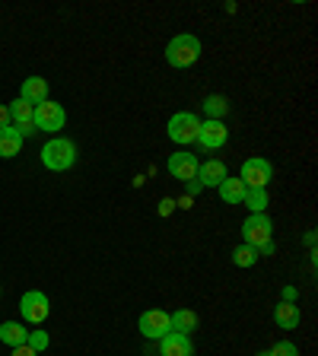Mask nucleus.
<instances>
[{
  "instance_id": "a211bd4d",
  "label": "nucleus",
  "mask_w": 318,
  "mask_h": 356,
  "mask_svg": "<svg viewBox=\"0 0 318 356\" xmlns=\"http://www.w3.org/2000/svg\"><path fill=\"white\" fill-rule=\"evenodd\" d=\"M274 321L283 327V331H293V327H299V305L296 302H280L274 309Z\"/></svg>"
},
{
  "instance_id": "6e6552de",
  "label": "nucleus",
  "mask_w": 318,
  "mask_h": 356,
  "mask_svg": "<svg viewBox=\"0 0 318 356\" xmlns=\"http://www.w3.org/2000/svg\"><path fill=\"white\" fill-rule=\"evenodd\" d=\"M137 327H141V334L147 337V341H159V337H166V334L172 331L169 327V312H163V309L143 312L141 321H137Z\"/></svg>"
},
{
  "instance_id": "412c9836",
  "label": "nucleus",
  "mask_w": 318,
  "mask_h": 356,
  "mask_svg": "<svg viewBox=\"0 0 318 356\" xmlns=\"http://www.w3.org/2000/svg\"><path fill=\"white\" fill-rule=\"evenodd\" d=\"M242 204H248V210H252V213H264L271 200H267V191H261V188H248V191H245V197H242Z\"/></svg>"
},
{
  "instance_id": "a878e982",
  "label": "nucleus",
  "mask_w": 318,
  "mask_h": 356,
  "mask_svg": "<svg viewBox=\"0 0 318 356\" xmlns=\"http://www.w3.org/2000/svg\"><path fill=\"white\" fill-rule=\"evenodd\" d=\"M13 356H38V353L29 347V343H22V347H13Z\"/></svg>"
},
{
  "instance_id": "f257e3e1",
  "label": "nucleus",
  "mask_w": 318,
  "mask_h": 356,
  "mask_svg": "<svg viewBox=\"0 0 318 356\" xmlns=\"http://www.w3.org/2000/svg\"><path fill=\"white\" fill-rule=\"evenodd\" d=\"M42 163L45 169H51V172H67L70 165L77 163V147L70 140H64V137H54V140H48L42 147Z\"/></svg>"
},
{
  "instance_id": "c85d7f7f",
  "label": "nucleus",
  "mask_w": 318,
  "mask_h": 356,
  "mask_svg": "<svg viewBox=\"0 0 318 356\" xmlns=\"http://www.w3.org/2000/svg\"><path fill=\"white\" fill-rule=\"evenodd\" d=\"M0 296H3V289H0Z\"/></svg>"
},
{
  "instance_id": "6ab92c4d",
  "label": "nucleus",
  "mask_w": 318,
  "mask_h": 356,
  "mask_svg": "<svg viewBox=\"0 0 318 356\" xmlns=\"http://www.w3.org/2000/svg\"><path fill=\"white\" fill-rule=\"evenodd\" d=\"M245 191H248V188L242 185V178H223V181H220V197H223V204H242Z\"/></svg>"
},
{
  "instance_id": "b1692460",
  "label": "nucleus",
  "mask_w": 318,
  "mask_h": 356,
  "mask_svg": "<svg viewBox=\"0 0 318 356\" xmlns=\"http://www.w3.org/2000/svg\"><path fill=\"white\" fill-rule=\"evenodd\" d=\"M26 343H29L35 353H42V350H48V343H51V341H48V334H45V331H29Z\"/></svg>"
},
{
  "instance_id": "5701e85b",
  "label": "nucleus",
  "mask_w": 318,
  "mask_h": 356,
  "mask_svg": "<svg viewBox=\"0 0 318 356\" xmlns=\"http://www.w3.org/2000/svg\"><path fill=\"white\" fill-rule=\"evenodd\" d=\"M258 356H299V350H296V343L280 341V343H274L271 350H264V353H258Z\"/></svg>"
},
{
  "instance_id": "cd10ccee",
  "label": "nucleus",
  "mask_w": 318,
  "mask_h": 356,
  "mask_svg": "<svg viewBox=\"0 0 318 356\" xmlns=\"http://www.w3.org/2000/svg\"><path fill=\"white\" fill-rule=\"evenodd\" d=\"M169 210H172V200H163L159 204V216H169Z\"/></svg>"
},
{
  "instance_id": "2eb2a0df",
  "label": "nucleus",
  "mask_w": 318,
  "mask_h": 356,
  "mask_svg": "<svg viewBox=\"0 0 318 356\" xmlns=\"http://www.w3.org/2000/svg\"><path fill=\"white\" fill-rule=\"evenodd\" d=\"M169 327L172 334H185V337H191V331H198V315H194L191 309H178L169 315Z\"/></svg>"
},
{
  "instance_id": "f3484780",
  "label": "nucleus",
  "mask_w": 318,
  "mask_h": 356,
  "mask_svg": "<svg viewBox=\"0 0 318 356\" xmlns=\"http://www.w3.org/2000/svg\"><path fill=\"white\" fill-rule=\"evenodd\" d=\"M19 149H22L19 131H16L13 124H10V127H0V156H3V159H10V156H16Z\"/></svg>"
},
{
  "instance_id": "dca6fc26",
  "label": "nucleus",
  "mask_w": 318,
  "mask_h": 356,
  "mask_svg": "<svg viewBox=\"0 0 318 356\" xmlns=\"http://www.w3.org/2000/svg\"><path fill=\"white\" fill-rule=\"evenodd\" d=\"M26 337H29V331H26V325H19V321H3V325H0V341L7 343V347H22Z\"/></svg>"
},
{
  "instance_id": "393cba45",
  "label": "nucleus",
  "mask_w": 318,
  "mask_h": 356,
  "mask_svg": "<svg viewBox=\"0 0 318 356\" xmlns=\"http://www.w3.org/2000/svg\"><path fill=\"white\" fill-rule=\"evenodd\" d=\"M185 185H188V197H194V194L204 191V185H200L198 178H191V181H185Z\"/></svg>"
},
{
  "instance_id": "9b49d317",
  "label": "nucleus",
  "mask_w": 318,
  "mask_h": 356,
  "mask_svg": "<svg viewBox=\"0 0 318 356\" xmlns=\"http://www.w3.org/2000/svg\"><path fill=\"white\" fill-rule=\"evenodd\" d=\"M159 356H194V343L185 334H166L159 337Z\"/></svg>"
},
{
  "instance_id": "f8f14e48",
  "label": "nucleus",
  "mask_w": 318,
  "mask_h": 356,
  "mask_svg": "<svg viewBox=\"0 0 318 356\" xmlns=\"http://www.w3.org/2000/svg\"><path fill=\"white\" fill-rule=\"evenodd\" d=\"M169 172H172V178H178V181H191V178H198V159H194L191 153H172Z\"/></svg>"
},
{
  "instance_id": "aec40b11",
  "label": "nucleus",
  "mask_w": 318,
  "mask_h": 356,
  "mask_svg": "<svg viewBox=\"0 0 318 356\" xmlns=\"http://www.w3.org/2000/svg\"><path fill=\"white\" fill-rule=\"evenodd\" d=\"M204 111H207V121H223L226 111H230V102L223 96H207L204 99Z\"/></svg>"
},
{
  "instance_id": "9d476101",
  "label": "nucleus",
  "mask_w": 318,
  "mask_h": 356,
  "mask_svg": "<svg viewBox=\"0 0 318 356\" xmlns=\"http://www.w3.org/2000/svg\"><path fill=\"white\" fill-rule=\"evenodd\" d=\"M226 140H230V131H226V124H223V121H200L198 143L204 149H220Z\"/></svg>"
},
{
  "instance_id": "1a4fd4ad",
  "label": "nucleus",
  "mask_w": 318,
  "mask_h": 356,
  "mask_svg": "<svg viewBox=\"0 0 318 356\" xmlns=\"http://www.w3.org/2000/svg\"><path fill=\"white\" fill-rule=\"evenodd\" d=\"M10 108V121L16 124V131H19V137L26 140V137H32L35 134V124H32V111H35V105H29L26 99H13V102L7 105Z\"/></svg>"
},
{
  "instance_id": "0eeeda50",
  "label": "nucleus",
  "mask_w": 318,
  "mask_h": 356,
  "mask_svg": "<svg viewBox=\"0 0 318 356\" xmlns=\"http://www.w3.org/2000/svg\"><path fill=\"white\" fill-rule=\"evenodd\" d=\"M19 312H22V318L29 321V325H42V321L48 318V312H51V302H48L45 293L29 289V293L19 299Z\"/></svg>"
},
{
  "instance_id": "4be33fe9",
  "label": "nucleus",
  "mask_w": 318,
  "mask_h": 356,
  "mask_svg": "<svg viewBox=\"0 0 318 356\" xmlns=\"http://www.w3.org/2000/svg\"><path fill=\"white\" fill-rule=\"evenodd\" d=\"M258 248H252V245H239L236 252H232V264L236 267H252V264H258Z\"/></svg>"
},
{
  "instance_id": "39448f33",
  "label": "nucleus",
  "mask_w": 318,
  "mask_h": 356,
  "mask_svg": "<svg viewBox=\"0 0 318 356\" xmlns=\"http://www.w3.org/2000/svg\"><path fill=\"white\" fill-rule=\"evenodd\" d=\"M239 178H242L245 188H261V191H264V188L271 185V178H274V165L267 163V159H261V156H252V159L242 163Z\"/></svg>"
},
{
  "instance_id": "f03ea898",
  "label": "nucleus",
  "mask_w": 318,
  "mask_h": 356,
  "mask_svg": "<svg viewBox=\"0 0 318 356\" xmlns=\"http://www.w3.org/2000/svg\"><path fill=\"white\" fill-rule=\"evenodd\" d=\"M200 58V42L198 35H175L169 42V48H166V60H169L172 67H191L194 60Z\"/></svg>"
},
{
  "instance_id": "7ed1b4c3",
  "label": "nucleus",
  "mask_w": 318,
  "mask_h": 356,
  "mask_svg": "<svg viewBox=\"0 0 318 356\" xmlns=\"http://www.w3.org/2000/svg\"><path fill=\"white\" fill-rule=\"evenodd\" d=\"M242 238H245V245L258 248V254H261L264 245L274 242V222L267 220V213H252L242 222Z\"/></svg>"
},
{
  "instance_id": "423d86ee",
  "label": "nucleus",
  "mask_w": 318,
  "mask_h": 356,
  "mask_svg": "<svg viewBox=\"0 0 318 356\" xmlns=\"http://www.w3.org/2000/svg\"><path fill=\"white\" fill-rule=\"evenodd\" d=\"M32 124H35V131H48V134H58L61 127L67 124V111L61 108L58 102H42L35 105V111H32Z\"/></svg>"
},
{
  "instance_id": "bb28decb",
  "label": "nucleus",
  "mask_w": 318,
  "mask_h": 356,
  "mask_svg": "<svg viewBox=\"0 0 318 356\" xmlns=\"http://www.w3.org/2000/svg\"><path fill=\"white\" fill-rule=\"evenodd\" d=\"M0 127H10V108L0 105Z\"/></svg>"
},
{
  "instance_id": "4468645a",
  "label": "nucleus",
  "mask_w": 318,
  "mask_h": 356,
  "mask_svg": "<svg viewBox=\"0 0 318 356\" xmlns=\"http://www.w3.org/2000/svg\"><path fill=\"white\" fill-rule=\"evenodd\" d=\"M22 99L29 105L48 102V83H45V76H26L22 80Z\"/></svg>"
},
{
  "instance_id": "ddd939ff",
  "label": "nucleus",
  "mask_w": 318,
  "mask_h": 356,
  "mask_svg": "<svg viewBox=\"0 0 318 356\" xmlns=\"http://www.w3.org/2000/svg\"><path fill=\"white\" fill-rule=\"evenodd\" d=\"M223 178H230V172H226V165H223L220 159H210V163L198 165V181L204 188H220Z\"/></svg>"
},
{
  "instance_id": "20e7f679",
  "label": "nucleus",
  "mask_w": 318,
  "mask_h": 356,
  "mask_svg": "<svg viewBox=\"0 0 318 356\" xmlns=\"http://www.w3.org/2000/svg\"><path fill=\"white\" fill-rule=\"evenodd\" d=\"M198 131H200V121H198V115H191V111H175L169 118V127H166L169 140L178 143V147H188V143L198 140Z\"/></svg>"
}]
</instances>
